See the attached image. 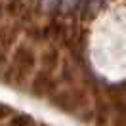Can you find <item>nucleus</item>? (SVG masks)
Listing matches in <instances>:
<instances>
[{"label":"nucleus","mask_w":126,"mask_h":126,"mask_svg":"<svg viewBox=\"0 0 126 126\" xmlns=\"http://www.w3.org/2000/svg\"><path fill=\"white\" fill-rule=\"evenodd\" d=\"M52 101L57 109L61 111H79L84 109L88 105V95L84 90H75V88H69V90H61V92H55L52 95Z\"/></svg>","instance_id":"nucleus-2"},{"label":"nucleus","mask_w":126,"mask_h":126,"mask_svg":"<svg viewBox=\"0 0 126 126\" xmlns=\"http://www.w3.org/2000/svg\"><path fill=\"white\" fill-rule=\"evenodd\" d=\"M103 2L105 0H80L79 4V10L82 12V17L84 19H95V16L99 14V10H101Z\"/></svg>","instance_id":"nucleus-5"},{"label":"nucleus","mask_w":126,"mask_h":126,"mask_svg":"<svg viewBox=\"0 0 126 126\" xmlns=\"http://www.w3.org/2000/svg\"><path fill=\"white\" fill-rule=\"evenodd\" d=\"M75 67H73V63H65V67H63V79H67V80H73L75 79Z\"/></svg>","instance_id":"nucleus-10"},{"label":"nucleus","mask_w":126,"mask_h":126,"mask_svg":"<svg viewBox=\"0 0 126 126\" xmlns=\"http://www.w3.org/2000/svg\"><path fill=\"white\" fill-rule=\"evenodd\" d=\"M54 88H55V80L52 79V75L38 71L31 82V94L36 97H46V95H52Z\"/></svg>","instance_id":"nucleus-3"},{"label":"nucleus","mask_w":126,"mask_h":126,"mask_svg":"<svg viewBox=\"0 0 126 126\" xmlns=\"http://www.w3.org/2000/svg\"><path fill=\"white\" fill-rule=\"evenodd\" d=\"M40 6H42V12H44V14H52V10L57 8V0H42Z\"/></svg>","instance_id":"nucleus-9"},{"label":"nucleus","mask_w":126,"mask_h":126,"mask_svg":"<svg viewBox=\"0 0 126 126\" xmlns=\"http://www.w3.org/2000/svg\"><path fill=\"white\" fill-rule=\"evenodd\" d=\"M10 113H12V109H10L8 105L0 103V118H6V117H10Z\"/></svg>","instance_id":"nucleus-11"},{"label":"nucleus","mask_w":126,"mask_h":126,"mask_svg":"<svg viewBox=\"0 0 126 126\" xmlns=\"http://www.w3.org/2000/svg\"><path fill=\"white\" fill-rule=\"evenodd\" d=\"M59 52H57V48H46L44 52H42V55H40V71L44 73H52L59 67Z\"/></svg>","instance_id":"nucleus-4"},{"label":"nucleus","mask_w":126,"mask_h":126,"mask_svg":"<svg viewBox=\"0 0 126 126\" xmlns=\"http://www.w3.org/2000/svg\"><path fill=\"white\" fill-rule=\"evenodd\" d=\"M6 59H8V52L0 48V69H2L4 65H6Z\"/></svg>","instance_id":"nucleus-12"},{"label":"nucleus","mask_w":126,"mask_h":126,"mask_svg":"<svg viewBox=\"0 0 126 126\" xmlns=\"http://www.w3.org/2000/svg\"><path fill=\"white\" fill-rule=\"evenodd\" d=\"M79 4L80 0H57V12L63 17H69L79 10Z\"/></svg>","instance_id":"nucleus-7"},{"label":"nucleus","mask_w":126,"mask_h":126,"mask_svg":"<svg viewBox=\"0 0 126 126\" xmlns=\"http://www.w3.org/2000/svg\"><path fill=\"white\" fill-rule=\"evenodd\" d=\"M0 16H2V2H0Z\"/></svg>","instance_id":"nucleus-13"},{"label":"nucleus","mask_w":126,"mask_h":126,"mask_svg":"<svg viewBox=\"0 0 126 126\" xmlns=\"http://www.w3.org/2000/svg\"><path fill=\"white\" fill-rule=\"evenodd\" d=\"M17 40V31L12 27V25H2L0 27V48L8 52L10 48L16 44Z\"/></svg>","instance_id":"nucleus-6"},{"label":"nucleus","mask_w":126,"mask_h":126,"mask_svg":"<svg viewBox=\"0 0 126 126\" xmlns=\"http://www.w3.org/2000/svg\"><path fill=\"white\" fill-rule=\"evenodd\" d=\"M8 126H36V124L29 115H16V117H12Z\"/></svg>","instance_id":"nucleus-8"},{"label":"nucleus","mask_w":126,"mask_h":126,"mask_svg":"<svg viewBox=\"0 0 126 126\" xmlns=\"http://www.w3.org/2000/svg\"><path fill=\"white\" fill-rule=\"evenodd\" d=\"M34 67H36V52L29 44H21L14 52V59L4 75V80L8 84H23L25 79L34 71Z\"/></svg>","instance_id":"nucleus-1"}]
</instances>
